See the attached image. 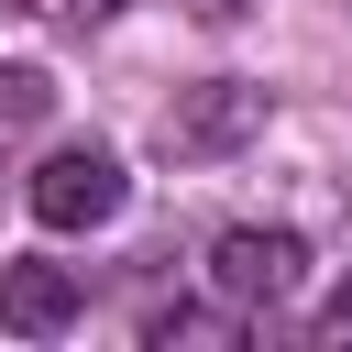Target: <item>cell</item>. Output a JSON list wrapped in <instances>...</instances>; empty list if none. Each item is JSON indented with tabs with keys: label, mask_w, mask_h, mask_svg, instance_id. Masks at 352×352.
<instances>
[{
	"label": "cell",
	"mask_w": 352,
	"mask_h": 352,
	"mask_svg": "<svg viewBox=\"0 0 352 352\" xmlns=\"http://www.w3.org/2000/svg\"><path fill=\"white\" fill-rule=\"evenodd\" d=\"M77 11H88V22H110V11H121V0H77Z\"/></svg>",
	"instance_id": "9"
},
{
	"label": "cell",
	"mask_w": 352,
	"mask_h": 352,
	"mask_svg": "<svg viewBox=\"0 0 352 352\" xmlns=\"http://www.w3.org/2000/svg\"><path fill=\"white\" fill-rule=\"evenodd\" d=\"M143 341H154V352H176V341H231V319H220V308H154Z\"/></svg>",
	"instance_id": "5"
},
{
	"label": "cell",
	"mask_w": 352,
	"mask_h": 352,
	"mask_svg": "<svg viewBox=\"0 0 352 352\" xmlns=\"http://www.w3.org/2000/svg\"><path fill=\"white\" fill-rule=\"evenodd\" d=\"M264 121H275V99H264L253 77H209V88H176V99H165L154 143H165L176 165H209V154H242Z\"/></svg>",
	"instance_id": "1"
},
{
	"label": "cell",
	"mask_w": 352,
	"mask_h": 352,
	"mask_svg": "<svg viewBox=\"0 0 352 352\" xmlns=\"http://www.w3.org/2000/svg\"><path fill=\"white\" fill-rule=\"evenodd\" d=\"M308 330H319V341H352V275H341V286L319 297V319H308Z\"/></svg>",
	"instance_id": "7"
},
{
	"label": "cell",
	"mask_w": 352,
	"mask_h": 352,
	"mask_svg": "<svg viewBox=\"0 0 352 352\" xmlns=\"http://www.w3.org/2000/svg\"><path fill=\"white\" fill-rule=\"evenodd\" d=\"M33 220L44 231H110L121 220V198H132V176H121V154H99V143H66V154H44L33 165Z\"/></svg>",
	"instance_id": "2"
},
{
	"label": "cell",
	"mask_w": 352,
	"mask_h": 352,
	"mask_svg": "<svg viewBox=\"0 0 352 352\" xmlns=\"http://www.w3.org/2000/svg\"><path fill=\"white\" fill-rule=\"evenodd\" d=\"M297 275H308V242H297V231L242 220V231H220V242H209V286H220L231 308H286V297H297Z\"/></svg>",
	"instance_id": "3"
},
{
	"label": "cell",
	"mask_w": 352,
	"mask_h": 352,
	"mask_svg": "<svg viewBox=\"0 0 352 352\" xmlns=\"http://www.w3.org/2000/svg\"><path fill=\"white\" fill-rule=\"evenodd\" d=\"M187 11H198V22H242L253 0H187Z\"/></svg>",
	"instance_id": "8"
},
{
	"label": "cell",
	"mask_w": 352,
	"mask_h": 352,
	"mask_svg": "<svg viewBox=\"0 0 352 352\" xmlns=\"http://www.w3.org/2000/svg\"><path fill=\"white\" fill-rule=\"evenodd\" d=\"M77 308H88V286H77L66 264H0V330H22V341H55Z\"/></svg>",
	"instance_id": "4"
},
{
	"label": "cell",
	"mask_w": 352,
	"mask_h": 352,
	"mask_svg": "<svg viewBox=\"0 0 352 352\" xmlns=\"http://www.w3.org/2000/svg\"><path fill=\"white\" fill-rule=\"evenodd\" d=\"M44 99H55L44 66H0V121H44Z\"/></svg>",
	"instance_id": "6"
}]
</instances>
